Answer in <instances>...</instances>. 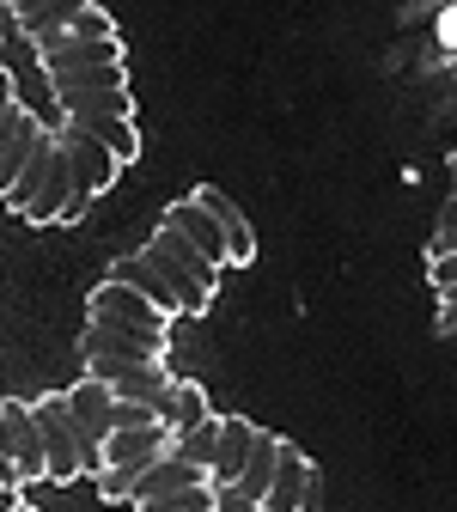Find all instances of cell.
Segmentation results:
<instances>
[{"instance_id": "6da1fadb", "label": "cell", "mask_w": 457, "mask_h": 512, "mask_svg": "<svg viewBox=\"0 0 457 512\" xmlns=\"http://www.w3.org/2000/svg\"><path fill=\"white\" fill-rule=\"evenodd\" d=\"M37 61L49 80H68V74H98V68H122V37L110 25L104 7H92L80 25H68L61 37L37 43Z\"/></svg>"}, {"instance_id": "7a4b0ae2", "label": "cell", "mask_w": 457, "mask_h": 512, "mask_svg": "<svg viewBox=\"0 0 457 512\" xmlns=\"http://www.w3.org/2000/svg\"><path fill=\"white\" fill-rule=\"evenodd\" d=\"M61 122H135V92H128L122 68H98V74H68L49 80Z\"/></svg>"}, {"instance_id": "3957f363", "label": "cell", "mask_w": 457, "mask_h": 512, "mask_svg": "<svg viewBox=\"0 0 457 512\" xmlns=\"http://www.w3.org/2000/svg\"><path fill=\"white\" fill-rule=\"evenodd\" d=\"M147 256L171 275V287H177V299H183V317H195V311H208L214 305V287H220V269L208 263L202 250H195L171 220H159L153 226V238H147Z\"/></svg>"}, {"instance_id": "277c9868", "label": "cell", "mask_w": 457, "mask_h": 512, "mask_svg": "<svg viewBox=\"0 0 457 512\" xmlns=\"http://www.w3.org/2000/svg\"><path fill=\"white\" fill-rule=\"evenodd\" d=\"M86 317L92 324H110V330H135V336H147V342H171V317L147 299V293H135V287H122V281H98L92 293H86Z\"/></svg>"}, {"instance_id": "5b68a950", "label": "cell", "mask_w": 457, "mask_h": 512, "mask_svg": "<svg viewBox=\"0 0 457 512\" xmlns=\"http://www.w3.org/2000/svg\"><path fill=\"white\" fill-rule=\"evenodd\" d=\"M80 360H86L92 378L110 384V378H122V372H135V366H159L165 348L147 342V336H135V330H110V324H92V317H86V330H80Z\"/></svg>"}, {"instance_id": "8992f818", "label": "cell", "mask_w": 457, "mask_h": 512, "mask_svg": "<svg viewBox=\"0 0 457 512\" xmlns=\"http://www.w3.org/2000/svg\"><path fill=\"white\" fill-rule=\"evenodd\" d=\"M37 409V427H43V458H49V482H80L92 464H86V445H80V427L68 415V391H49L31 403Z\"/></svg>"}, {"instance_id": "52a82bcc", "label": "cell", "mask_w": 457, "mask_h": 512, "mask_svg": "<svg viewBox=\"0 0 457 512\" xmlns=\"http://www.w3.org/2000/svg\"><path fill=\"white\" fill-rule=\"evenodd\" d=\"M0 464H7L19 482H49V458H43V427L37 409L7 397L0 403Z\"/></svg>"}, {"instance_id": "ba28073f", "label": "cell", "mask_w": 457, "mask_h": 512, "mask_svg": "<svg viewBox=\"0 0 457 512\" xmlns=\"http://www.w3.org/2000/svg\"><path fill=\"white\" fill-rule=\"evenodd\" d=\"M68 415H74V427H80V445H86V464H92V476L104 470V445H110V433H116V391L104 378H80L74 391H68Z\"/></svg>"}, {"instance_id": "9c48e42d", "label": "cell", "mask_w": 457, "mask_h": 512, "mask_svg": "<svg viewBox=\"0 0 457 512\" xmlns=\"http://www.w3.org/2000/svg\"><path fill=\"white\" fill-rule=\"evenodd\" d=\"M171 452H177V433L165 421L159 427H116L104 445V470H153Z\"/></svg>"}, {"instance_id": "30bf717a", "label": "cell", "mask_w": 457, "mask_h": 512, "mask_svg": "<svg viewBox=\"0 0 457 512\" xmlns=\"http://www.w3.org/2000/svg\"><path fill=\"white\" fill-rule=\"evenodd\" d=\"M61 147H68V159H74V183L86 189V196H104V189L122 177V159H116L98 135L74 128V122H61Z\"/></svg>"}, {"instance_id": "8fae6325", "label": "cell", "mask_w": 457, "mask_h": 512, "mask_svg": "<svg viewBox=\"0 0 457 512\" xmlns=\"http://www.w3.org/2000/svg\"><path fill=\"white\" fill-rule=\"evenodd\" d=\"M110 281H122V287H135V293H147L165 317H183V299H177V287H171V275L153 263V256H147V244L141 250H128V256H116V263L104 269Z\"/></svg>"}, {"instance_id": "7c38bea8", "label": "cell", "mask_w": 457, "mask_h": 512, "mask_svg": "<svg viewBox=\"0 0 457 512\" xmlns=\"http://www.w3.org/2000/svg\"><path fill=\"white\" fill-rule=\"evenodd\" d=\"M165 220H171V226H177V232H183V238H189L195 250H202V256H208L214 269H232V244H226L220 220H214V214H208L202 202H195V196L171 202V208H165Z\"/></svg>"}, {"instance_id": "4fadbf2b", "label": "cell", "mask_w": 457, "mask_h": 512, "mask_svg": "<svg viewBox=\"0 0 457 512\" xmlns=\"http://www.w3.org/2000/svg\"><path fill=\"white\" fill-rule=\"evenodd\" d=\"M202 482H214L202 464H189V458H159L147 476H141V494H135V506L141 512H153V506H165V500H177V494H189V488H202Z\"/></svg>"}, {"instance_id": "5bb4252c", "label": "cell", "mask_w": 457, "mask_h": 512, "mask_svg": "<svg viewBox=\"0 0 457 512\" xmlns=\"http://www.w3.org/2000/svg\"><path fill=\"white\" fill-rule=\"evenodd\" d=\"M98 7V0H31L25 13H13V25H19V37L37 49V43H49V37H61L68 25H80L86 13Z\"/></svg>"}, {"instance_id": "9a60e30c", "label": "cell", "mask_w": 457, "mask_h": 512, "mask_svg": "<svg viewBox=\"0 0 457 512\" xmlns=\"http://www.w3.org/2000/svg\"><path fill=\"white\" fill-rule=\"evenodd\" d=\"M256 452V421L244 415H220V458H214V488H238L244 464Z\"/></svg>"}, {"instance_id": "2e32d148", "label": "cell", "mask_w": 457, "mask_h": 512, "mask_svg": "<svg viewBox=\"0 0 457 512\" xmlns=\"http://www.w3.org/2000/svg\"><path fill=\"white\" fill-rule=\"evenodd\" d=\"M195 202H202V208L220 220V232H226V244H232V269H250V256H256V232H250L244 208H238L232 196H220L214 183H202V189H195Z\"/></svg>"}, {"instance_id": "e0dca14e", "label": "cell", "mask_w": 457, "mask_h": 512, "mask_svg": "<svg viewBox=\"0 0 457 512\" xmlns=\"http://www.w3.org/2000/svg\"><path fill=\"white\" fill-rule=\"evenodd\" d=\"M311 476H317V464L299 452V445H287L281 452V470H275V488H269V512H299V500L311 494Z\"/></svg>"}, {"instance_id": "ac0fdd59", "label": "cell", "mask_w": 457, "mask_h": 512, "mask_svg": "<svg viewBox=\"0 0 457 512\" xmlns=\"http://www.w3.org/2000/svg\"><path fill=\"white\" fill-rule=\"evenodd\" d=\"M281 452H287V439H275L269 427H256V452H250V464H244V482H238V494H244V500H269V488H275V470H281Z\"/></svg>"}, {"instance_id": "d6986e66", "label": "cell", "mask_w": 457, "mask_h": 512, "mask_svg": "<svg viewBox=\"0 0 457 512\" xmlns=\"http://www.w3.org/2000/svg\"><path fill=\"white\" fill-rule=\"evenodd\" d=\"M214 421V409H208V397H202V384H189V378H177V397H171V409H165V427L183 439V433H195V427H208Z\"/></svg>"}, {"instance_id": "ffe728a7", "label": "cell", "mask_w": 457, "mask_h": 512, "mask_svg": "<svg viewBox=\"0 0 457 512\" xmlns=\"http://www.w3.org/2000/svg\"><path fill=\"white\" fill-rule=\"evenodd\" d=\"M177 458H189V464H202V470L214 476V458H220V415H214L208 427H195V433H183V439H177Z\"/></svg>"}, {"instance_id": "44dd1931", "label": "cell", "mask_w": 457, "mask_h": 512, "mask_svg": "<svg viewBox=\"0 0 457 512\" xmlns=\"http://www.w3.org/2000/svg\"><path fill=\"white\" fill-rule=\"evenodd\" d=\"M141 476H147V470H98V500H128V506H135Z\"/></svg>"}, {"instance_id": "7402d4cb", "label": "cell", "mask_w": 457, "mask_h": 512, "mask_svg": "<svg viewBox=\"0 0 457 512\" xmlns=\"http://www.w3.org/2000/svg\"><path fill=\"white\" fill-rule=\"evenodd\" d=\"M153 512H220V488L202 482V488H189V494H177V500H165V506H153Z\"/></svg>"}, {"instance_id": "603a6c76", "label": "cell", "mask_w": 457, "mask_h": 512, "mask_svg": "<svg viewBox=\"0 0 457 512\" xmlns=\"http://www.w3.org/2000/svg\"><path fill=\"white\" fill-rule=\"evenodd\" d=\"M427 256H457V202L445 208V220L433 226V238H427Z\"/></svg>"}, {"instance_id": "cb8c5ba5", "label": "cell", "mask_w": 457, "mask_h": 512, "mask_svg": "<svg viewBox=\"0 0 457 512\" xmlns=\"http://www.w3.org/2000/svg\"><path fill=\"white\" fill-rule=\"evenodd\" d=\"M165 415L153 403H116V427H159Z\"/></svg>"}, {"instance_id": "d4e9b609", "label": "cell", "mask_w": 457, "mask_h": 512, "mask_svg": "<svg viewBox=\"0 0 457 512\" xmlns=\"http://www.w3.org/2000/svg\"><path fill=\"white\" fill-rule=\"evenodd\" d=\"M427 281L439 293H457V256H427Z\"/></svg>"}, {"instance_id": "484cf974", "label": "cell", "mask_w": 457, "mask_h": 512, "mask_svg": "<svg viewBox=\"0 0 457 512\" xmlns=\"http://www.w3.org/2000/svg\"><path fill=\"white\" fill-rule=\"evenodd\" d=\"M220 512H269L263 500H244L238 488H220Z\"/></svg>"}, {"instance_id": "4316f807", "label": "cell", "mask_w": 457, "mask_h": 512, "mask_svg": "<svg viewBox=\"0 0 457 512\" xmlns=\"http://www.w3.org/2000/svg\"><path fill=\"white\" fill-rule=\"evenodd\" d=\"M299 512H323V476H311V494L299 500Z\"/></svg>"}, {"instance_id": "83f0119b", "label": "cell", "mask_w": 457, "mask_h": 512, "mask_svg": "<svg viewBox=\"0 0 457 512\" xmlns=\"http://www.w3.org/2000/svg\"><path fill=\"white\" fill-rule=\"evenodd\" d=\"M439 330H445V336L457 342V311H439Z\"/></svg>"}, {"instance_id": "f1b7e54d", "label": "cell", "mask_w": 457, "mask_h": 512, "mask_svg": "<svg viewBox=\"0 0 457 512\" xmlns=\"http://www.w3.org/2000/svg\"><path fill=\"white\" fill-rule=\"evenodd\" d=\"M439 311H457V293H439Z\"/></svg>"}, {"instance_id": "f546056e", "label": "cell", "mask_w": 457, "mask_h": 512, "mask_svg": "<svg viewBox=\"0 0 457 512\" xmlns=\"http://www.w3.org/2000/svg\"><path fill=\"white\" fill-rule=\"evenodd\" d=\"M25 7H31V0H7V13H25Z\"/></svg>"}, {"instance_id": "4dcf8cb0", "label": "cell", "mask_w": 457, "mask_h": 512, "mask_svg": "<svg viewBox=\"0 0 457 512\" xmlns=\"http://www.w3.org/2000/svg\"><path fill=\"white\" fill-rule=\"evenodd\" d=\"M451 177H457V153H451Z\"/></svg>"}, {"instance_id": "1f68e13d", "label": "cell", "mask_w": 457, "mask_h": 512, "mask_svg": "<svg viewBox=\"0 0 457 512\" xmlns=\"http://www.w3.org/2000/svg\"><path fill=\"white\" fill-rule=\"evenodd\" d=\"M451 202H457V189H451Z\"/></svg>"}]
</instances>
